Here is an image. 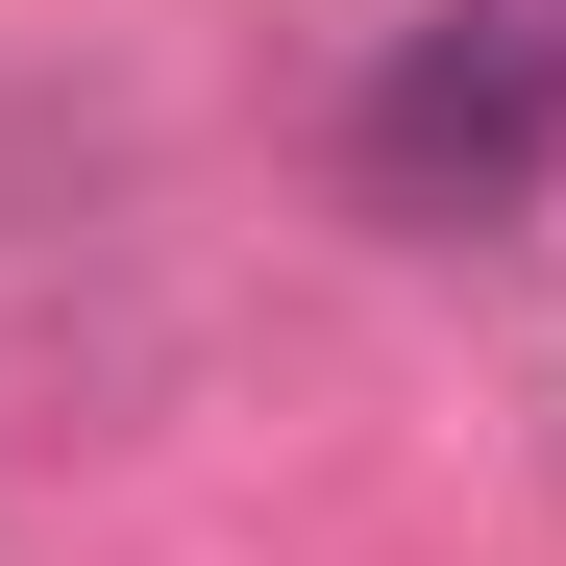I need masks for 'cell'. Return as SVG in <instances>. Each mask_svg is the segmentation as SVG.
Segmentation results:
<instances>
[{
	"label": "cell",
	"mask_w": 566,
	"mask_h": 566,
	"mask_svg": "<svg viewBox=\"0 0 566 566\" xmlns=\"http://www.w3.org/2000/svg\"><path fill=\"white\" fill-rule=\"evenodd\" d=\"M345 172L369 222H517L566 172V0H419L345 99Z\"/></svg>",
	"instance_id": "obj_1"
}]
</instances>
